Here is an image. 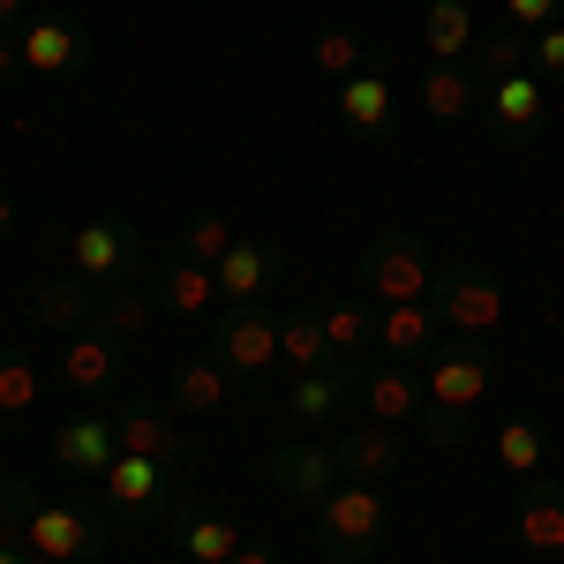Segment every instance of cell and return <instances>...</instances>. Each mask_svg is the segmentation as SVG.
Instances as JSON below:
<instances>
[{
	"mask_svg": "<svg viewBox=\"0 0 564 564\" xmlns=\"http://www.w3.org/2000/svg\"><path fill=\"white\" fill-rule=\"evenodd\" d=\"M497 391V354L481 339H459V347H436L422 361V430H430L436 452H459L467 430H475V406Z\"/></svg>",
	"mask_w": 564,
	"mask_h": 564,
	"instance_id": "1",
	"label": "cell"
},
{
	"mask_svg": "<svg viewBox=\"0 0 564 564\" xmlns=\"http://www.w3.org/2000/svg\"><path fill=\"white\" fill-rule=\"evenodd\" d=\"M0 534H15L31 557L45 564H90L98 550H106V527L90 520V512H76V505H45L31 481H0Z\"/></svg>",
	"mask_w": 564,
	"mask_h": 564,
	"instance_id": "2",
	"label": "cell"
},
{
	"mask_svg": "<svg viewBox=\"0 0 564 564\" xmlns=\"http://www.w3.org/2000/svg\"><path fill=\"white\" fill-rule=\"evenodd\" d=\"M384 534H391V512H384L377 481H339L316 505V550H324V564H369L384 550Z\"/></svg>",
	"mask_w": 564,
	"mask_h": 564,
	"instance_id": "3",
	"label": "cell"
},
{
	"mask_svg": "<svg viewBox=\"0 0 564 564\" xmlns=\"http://www.w3.org/2000/svg\"><path fill=\"white\" fill-rule=\"evenodd\" d=\"M354 271H361V294H369L377 308L430 302V286H436V257H430V241H422L414 226H384V234H369Z\"/></svg>",
	"mask_w": 564,
	"mask_h": 564,
	"instance_id": "4",
	"label": "cell"
},
{
	"mask_svg": "<svg viewBox=\"0 0 564 564\" xmlns=\"http://www.w3.org/2000/svg\"><path fill=\"white\" fill-rule=\"evenodd\" d=\"M430 308L452 339H489L505 324V279L489 263H444L430 286Z\"/></svg>",
	"mask_w": 564,
	"mask_h": 564,
	"instance_id": "5",
	"label": "cell"
},
{
	"mask_svg": "<svg viewBox=\"0 0 564 564\" xmlns=\"http://www.w3.org/2000/svg\"><path fill=\"white\" fill-rule=\"evenodd\" d=\"M212 354L234 369V377H271V369H279V316H271L263 302L218 308L212 316Z\"/></svg>",
	"mask_w": 564,
	"mask_h": 564,
	"instance_id": "6",
	"label": "cell"
},
{
	"mask_svg": "<svg viewBox=\"0 0 564 564\" xmlns=\"http://www.w3.org/2000/svg\"><path fill=\"white\" fill-rule=\"evenodd\" d=\"M263 475H271V489H279L286 505H308V512L347 481V475H339V452H332L324 436H294V444H279Z\"/></svg>",
	"mask_w": 564,
	"mask_h": 564,
	"instance_id": "7",
	"label": "cell"
},
{
	"mask_svg": "<svg viewBox=\"0 0 564 564\" xmlns=\"http://www.w3.org/2000/svg\"><path fill=\"white\" fill-rule=\"evenodd\" d=\"M98 489H106L113 512H129V520H143V527L174 512V467H166V459H143V452H121Z\"/></svg>",
	"mask_w": 564,
	"mask_h": 564,
	"instance_id": "8",
	"label": "cell"
},
{
	"mask_svg": "<svg viewBox=\"0 0 564 564\" xmlns=\"http://www.w3.org/2000/svg\"><path fill=\"white\" fill-rule=\"evenodd\" d=\"M481 121L497 143H534V135L550 129V84L527 68V76H497L489 98H481Z\"/></svg>",
	"mask_w": 564,
	"mask_h": 564,
	"instance_id": "9",
	"label": "cell"
},
{
	"mask_svg": "<svg viewBox=\"0 0 564 564\" xmlns=\"http://www.w3.org/2000/svg\"><path fill=\"white\" fill-rule=\"evenodd\" d=\"M354 399H361V369H354V361H332V369H302V377H286V391H279L286 422H302V430H324L332 414H347Z\"/></svg>",
	"mask_w": 564,
	"mask_h": 564,
	"instance_id": "10",
	"label": "cell"
},
{
	"mask_svg": "<svg viewBox=\"0 0 564 564\" xmlns=\"http://www.w3.org/2000/svg\"><path fill=\"white\" fill-rule=\"evenodd\" d=\"M212 271H218V302L249 308V302H263V294L286 279V249H279V241H234Z\"/></svg>",
	"mask_w": 564,
	"mask_h": 564,
	"instance_id": "11",
	"label": "cell"
},
{
	"mask_svg": "<svg viewBox=\"0 0 564 564\" xmlns=\"http://www.w3.org/2000/svg\"><path fill=\"white\" fill-rule=\"evenodd\" d=\"M68 257H76V271L84 279H135L143 271V249H135V226H121V218H90V226H76V241H68Z\"/></svg>",
	"mask_w": 564,
	"mask_h": 564,
	"instance_id": "12",
	"label": "cell"
},
{
	"mask_svg": "<svg viewBox=\"0 0 564 564\" xmlns=\"http://www.w3.org/2000/svg\"><path fill=\"white\" fill-rule=\"evenodd\" d=\"M53 459H61L68 475L106 481V467L121 459V436H113V414H61V422H53Z\"/></svg>",
	"mask_w": 564,
	"mask_h": 564,
	"instance_id": "13",
	"label": "cell"
},
{
	"mask_svg": "<svg viewBox=\"0 0 564 564\" xmlns=\"http://www.w3.org/2000/svg\"><path fill=\"white\" fill-rule=\"evenodd\" d=\"M113 436H121V452L166 459V467H181V459H188V430H181L166 406H151L143 391H135L129 406H113Z\"/></svg>",
	"mask_w": 564,
	"mask_h": 564,
	"instance_id": "14",
	"label": "cell"
},
{
	"mask_svg": "<svg viewBox=\"0 0 564 564\" xmlns=\"http://www.w3.org/2000/svg\"><path fill=\"white\" fill-rule=\"evenodd\" d=\"M377 347H384V361H430L436 347H444V324H436L430 302H391L377 308Z\"/></svg>",
	"mask_w": 564,
	"mask_h": 564,
	"instance_id": "15",
	"label": "cell"
},
{
	"mask_svg": "<svg viewBox=\"0 0 564 564\" xmlns=\"http://www.w3.org/2000/svg\"><path fill=\"white\" fill-rule=\"evenodd\" d=\"M84 61H90V39L68 15H31L23 23V68L31 76H76Z\"/></svg>",
	"mask_w": 564,
	"mask_h": 564,
	"instance_id": "16",
	"label": "cell"
},
{
	"mask_svg": "<svg viewBox=\"0 0 564 564\" xmlns=\"http://www.w3.org/2000/svg\"><path fill=\"white\" fill-rule=\"evenodd\" d=\"M512 527H520V542L534 550V557H564V481H550V475L520 481Z\"/></svg>",
	"mask_w": 564,
	"mask_h": 564,
	"instance_id": "17",
	"label": "cell"
},
{
	"mask_svg": "<svg viewBox=\"0 0 564 564\" xmlns=\"http://www.w3.org/2000/svg\"><path fill=\"white\" fill-rule=\"evenodd\" d=\"M361 406H369V422H391V430H406V422H422V377L406 369V361H377V369H361Z\"/></svg>",
	"mask_w": 564,
	"mask_h": 564,
	"instance_id": "18",
	"label": "cell"
},
{
	"mask_svg": "<svg viewBox=\"0 0 564 564\" xmlns=\"http://www.w3.org/2000/svg\"><path fill=\"white\" fill-rule=\"evenodd\" d=\"M339 121H347L361 143H384V135L399 129V106H391V76L384 68H361V76L339 84Z\"/></svg>",
	"mask_w": 564,
	"mask_h": 564,
	"instance_id": "19",
	"label": "cell"
},
{
	"mask_svg": "<svg viewBox=\"0 0 564 564\" xmlns=\"http://www.w3.org/2000/svg\"><path fill=\"white\" fill-rule=\"evenodd\" d=\"M332 452H339V475L347 481H391L406 467V444H399L391 422H361V430H347Z\"/></svg>",
	"mask_w": 564,
	"mask_h": 564,
	"instance_id": "20",
	"label": "cell"
},
{
	"mask_svg": "<svg viewBox=\"0 0 564 564\" xmlns=\"http://www.w3.org/2000/svg\"><path fill=\"white\" fill-rule=\"evenodd\" d=\"M121 354H129V347H121L113 332H98V324H90V332H76V339L61 347V377L84 391V399H98V391L121 384Z\"/></svg>",
	"mask_w": 564,
	"mask_h": 564,
	"instance_id": "21",
	"label": "cell"
},
{
	"mask_svg": "<svg viewBox=\"0 0 564 564\" xmlns=\"http://www.w3.org/2000/svg\"><path fill=\"white\" fill-rule=\"evenodd\" d=\"M166 406L174 414H218V406H234V369L204 354V361H181L174 384H166Z\"/></svg>",
	"mask_w": 564,
	"mask_h": 564,
	"instance_id": "22",
	"label": "cell"
},
{
	"mask_svg": "<svg viewBox=\"0 0 564 564\" xmlns=\"http://www.w3.org/2000/svg\"><path fill=\"white\" fill-rule=\"evenodd\" d=\"M151 294H159V308H174V316H204L218 302V271L212 263H188V257H166L151 271Z\"/></svg>",
	"mask_w": 564,
	"mask_h": 564,
	"instance_id": "23",
	"label": "cell"
},
{
	"mask_svg": "<svg viewBox=\"0 0 564 564\" xmlns=\"http://www.w3.org/2000/svg\"><path fill=\"white\" fill-rule=\"evenodd\" d=\"M151 316H159V294H151L143 271H135V279H113V286L98 294V332H113L121 347H129L135 332H151Z\"/></svg>",
	"mask_w": 564,
	"mask_h": 564,
	"instance_id": "24",
	"label": "cell"
},
{
	"mask_svg": "<svg viewBox=\"0 0 564 564\" xmlns=\"http://www.w3.org/2000/svg\"><path fill=\"white\" fill-rule=\"evenodd\" d=\"M174 542H181V557H188V564H234V550L249 542V527H234L226 512H181Z\"/></svg>",
	"mask_w": 564,
	"mask_h": 564,
	"instance_id": "25",
	"label": "cell"
},
{
	"mask_svg": "<svg viewBox=\"0 0 564 564\" xmlns=\"http://www.w3.org/2000/svg\"><path fill=\"white\" fill-rule=\"evenodd\" d=\"M279 361H286V377L332 369V361H339L332 339H324V308H286V316H279Z\"/></svg>",
	"mask_w": 564,
	"mask_h": 564,
	"instance_id": "26",
	"label": "cell"
},
{
	"mask_svg": "<svg viewBox=\"0 0 564 564\" xmlns=\"http://www.w3.org/2000/svg\"><path fill=\"white\" fill-rule=\"evenodd\" d=\"M475 106H481L475 76H467V68H459V61H430V76H422V113H430V121H444V129H452V121H467V113H475Z\"/></svg>",
	"mask_w": 564,
	"mask_h": 564,
	"instance_id": "27",
	"label": "cell"
},
{
	"mask_svg": "<svg viewBox=\"0 0 564 564\" xmlns=\"http://www.w3.org/2000/svg\"><path fill=\"white\" fill-rule=\"evenodd\" d=\"M39 324L45 332H61V339H76V332H90V316H98V294H90L84 279H53V286H39Z\"/></svg>",
	"mask_w": 564,
	"mask_h": 564,
	"instance_id": "28",
	"label": "cell"
},
{
	"mask_svg": "<svg viewBox=\"0 0 564 564\" xmlns=\"http://www.w3.org/2000/svg\"><path fill=\"white\" fill-rule=\"evenodd\" d=\"M324 339L339 361H361V354L377 347V302L369 294H354V302H332L324 308Z\"/></svg>",
	"mask_w": 564,
	"mask_h": 564,
	"instance_id": "29",
	"label": "cell"
},
{
	"mask_svg": "<svg viewBox=\"0 0 564 564\" xmlns=\"http://www.w3.org/2000/svg\"><path fill=\"white\" fill-rule=\"evenodd\" d=\"M308 61H316V76H324V84H347V76H361V68H377V61H369V39L347 31V23H324L316 45H308Z\"/></svg>",
	"mask_w": 564,
	"mask_h": 564,
	"instance_id": "30",
	"label": "cell"
},
{
	"mask_svg": "<svg viewBox=\"0 0 564 564\" xmlns=\"http://www.w3.org/2000/svg\"><path fill=\"white\" fill-rule=\"evenodd\" d=\"M422 39H430L436 61L475 53V8L467 0H422Z\"/></svg>",
	"mask_w": 564,
	"mask_h": 564,
	"instance_id": "31",
	"label": "cell"
},
{
	"mask_svg": "<svg viewBox=\"0 0 564 564\" xmlns=\"http://www.w3.org/2000/svg\"><path fill=\"white\" fill-rule=\"evenodd\" d=\"M497 459H505V475H512V481H534L542 467H550V436L534 430L527 414H512V422L497 430Z\"/></svg>",
	"mask_w": 564,
	"mask_h": 564,
	"instance_id": "32",
	"label": "cell"
},
{
	"mask_svg": "<svg viewBox=\"0 0 564 564\" xmlns=\"http://www.w3.org/2000/svg\"><path fill=\"white\" fill-rule=\"evenodd\" d=\"M234 241H241V234H234L218 212H196L188 226H181V257H188V263H218Z\"/></svg>",
	"mask_w": 564,
	"mask_h": 564,
	"instance_id": "33",
	"label": "cell"
},
{
	"mask_svg": "<svg viewBox=\"0 0 564 564\" xmlns=\"http://www.w3.org/2000/svg\"><path fill=\"white\" fill-rule=\"evenodd\" d=\"M39 406V369H31V354L0 347V414H31Z\"/></svg>",
	"mask_w": 564,
	"mask_h": 564,
	"instance_id": "34",
	"label": "cell"
},
{
	"mask_svg": "<svg viewBox=\"0 0 564 564\" xmlns=\"http://www.w3.org/2000/svg\"><path fill=\"white\" fill-rule=\"evenodd\" d=\"M481 68H489V84H497V76H527V68H534V61H527V31L505 23L497 39L481 45Z\"/></svg>",
	"mask_w": 564,
	"mask_h": 564,
	"instance_id": "35",
	"label": "cell"
},
{
	"mask_svg": "<svg viewBox=\"0 0 564 564\" xmlns=\"http://www.w3.org/2000/svg\"><path fill=\"white\" fill-rule=\"evenodd\" d=\"M527 61H534V76H542V84L557 90V84H564V23L534 31V39H527Z\"/></svg>",
	"mask_w": 564,
	"mask_h": 564,
	"instance_id": "36",
	"label": "cell"
},
{
	"mask_svg": "<svg viewBox=\"0 0 564 564\" xmlns=\"http://www.w3.org/2000/svg\"><path fill=\"white\" fill-rule=\"evenodd\" d=\"M557 15H564V0H505V23L527 31V39H534V31H550Z\"/></svg>",
	"mask_w": 564,
	"mask_h": 564,
	"instance_id": "37",
	"label": "cell"
},
{
	"mask_svg": "<svg viewBox=\"0 0 564 564\" xmlns=\"http://www.w3.org/2000/svg\"><path fill=\"white\" fill-rule=\"evenodd\" d=\"M15 68H23V39L0 31V84H15Z\"/></svg>",
	"mask_w": 564,
	"mask_h": 564,
	"instance_id": "38",
	"label": "cell"
},
{
	"mask_svg": "<svg viewBox=\"0 0 564 564\" xmlns=\"http://www.w3.org/2000/svg\"><path fill=\"white\" fill-rule=\"evenodd\" d=\"M234 564H279V557H271V542H241V550H234Z\"/></svg>",
	"mask_w": 564,
	"mask_h": 564,
	"instance_id": "39",
	"label": "cell"
},
{
	"mask_svg": "<svg viewBox=\"0 0 564 564\" xmlns=\"http://www.w3.org/2000/svg\"><path fill=\"white\" fill-rule=\"evenodd\" d=\"M15 226H23V212H15V196H0V241H8Z\"/></svg>",
	"mask_w": 564,
	"mask_h": 564,
	"instance_id": "40",
	"label": "cell"
},
{
	"mask_svg": "<svg viewBox=\"0 0 564 564\" xmlns=\"http://www.w3.org/2000/svg\"><path fill=\"white\" fill-rule=\"evenodd\" d=\"M23 23V0H0V31H15Z\"/></svg>",
	"mask_w": 564,
	"mask_h": 564,
	"instance_id": "41",
	"label": "cell"
},
{
	"mask_svg": "<svg viewBox=\"0 0 564 564\" xmlns=\"http://www.w3.org/2000/svg\"><path fill=\"white\" fill-rule=\"evenodd\" d=\"M0 564H23V542L15 534H0Z\"/></svg>",
	"mask_w": 564,
	"mask_h": 564,
	"instance_id": "42",
	"label": "cell"
},
{
	"mask_svg": "<svg viewBox=\"0 0 564 564\" xmlns=\"http://www.w3.org/2000/svg\"><path fill=\"white\" fill-rule=\"evenodd\" d=\"M23 564H45V557H31V550H23Z\"/></svg>",
	"mask_w": 564,
	"mask_h": 564,
	"instance_id": "43",
	"label": "cell"
}]
</instances>
